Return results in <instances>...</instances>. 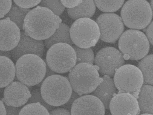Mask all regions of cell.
Returning <instances> with one entry per match:
<instances>
[{
	"instance_id": "6da1fadb",
	"label": "cell",
	"mask_w": 153,
	"mask_h": 115,
	"mask_svg": "<svg viewBox=\"0 0 153 115\" xmlns=\"http://www.w3.org/2000/svg\"><path fill=\"white\" fill-rule=\"evenodd\" d=\"M62 22V19L49 9L38 6L26 15L23 30L34 39L45 40L53 35Z\"/></svg>"
},
{
	"instance_id": "7a4b0ae2",
	"label": "cell",
	"mask_w": 153,
	"mask_h": 115,
	"mask_svg": "<svg viewBox=\"0 0 153 115\" xmlns=\"http://www.w3.org/2000/svg\"><path fill=\"white\" fill-rule=\"evenodd\" d=\"M15 68L17 79L27 87L40 83L45 76L46 63L36 55L22 56L16 62Z\"/></svg>"
},
{
	"instance_id": "3957f363",
	"label": "cell",
	"mask_w": 153,
	"mask_h": 115,
	"mask_svg": "<svg viewBox=\"0 0 153 115\" xmlns=\"http://www.w3.org/2000/svg\"><path fill=\"white\" fill-rule=\"evenodd\" d=\"M68 80L74 92L79 96L92 93L102 82L97 67L86 63L76 65L70 71Z\"/></svg>"
},
{
	"instance_id": "277c9868",
	"label": "cell",
	"mask_w": 153,
	"mask_h": 115,
	"mask_svg": "<svg viewBox=\"0 0 153 115\" xmlns=\"http://www.w3.org/2000/svg\"><path fill=\"white\" fill-rule=\"evenodd\" d=\"M44 101L53 107L62 106L70 99L73 89L66 77L54 74L45 78L40 88Z\"/></svg>"
},
{
	"instance_id": "5b68a950",
	"label": "cell",
	"mask_w": 153,
	"mask_h": 115,
	"mask_svg": "<svg viewBox=\"0 0 153 115\" xmlns=\"http://www.w3.org/2000/svg\"><path fill=\"white\" fill-rule=\"evenodd\" d=\"M124 24L135 30H143L152 22L153 10L145 0H129L124 4L121 11Z\"/></svg>"
},
{
	"instance_id": "8992f818",
	"label": "cell",
	"mask_w": 153,
	"mask_h": 115,
	"mask_svg": "<svg viewBox=\"0 0 153 115\" xmlns=\"http://www.w3.org/2000/svg\"><path fill=\"white\" fill-rule=\"evenodd\" d=\"M118 47L125 60L138 61L149 53L150 43L143 32L128 30L124 32L120 37Z\"/></svg>"
},
{
	"instance_id": "52a82bcc",
	"label": "cell",
	"mask_w": 153,
	"mask_h": 115,
	"mask_svg": "<svg viewBox=\"0 0 153 115\" xmlns=\"http://www.w3.org/2000/svg\"><path fill=\"white\" fill-rule=\"evenodd\" d=\"M46 63L50 68L58 73L69 72L76 64V54L70 45L58 43L53 45L47 53Z\"/></svg>"
},
{
	"instance_id": "ba28073f",
	"label": "cell",
	"mask_w": 153,
	"mask_h": 115,
	"mask_svg": "<svg viewBox=\"0 0 153 115\" xmlns=\"http://www.w3.org/2000/svg\"><path fill=\"white\" fill-rule=\"evenodd\" d=\"M70 33L73 44L81 48H91L95 46L100 36L97 24L89 18L75 21L70 28Z\"/></svg>"
},
{
	"instance_id": "9c48e42d",
	"label": "cell",
	"mask_w": 153,
	"mask_h": 115,
	"mask_svg": "<svg viewBox=\"0 0 153 115\" xmlns=\"http://www.w3.org/2000/svg\"><path fill=\"white\" fill-rule=\"evenodd\" d=\"M114 81L118 93H129L137 98L144 83L140 70L130 64L124 65L116 70Z\"/></svg>"
},
{
	"instance_id": "30bf717a",
	"label": "cell",
	"mask_w": 153,
	"mask_h": 115,
	"mask_svg": "<svg viewBox=\"0 0 153 115\" xmlns=\"http://www.w3.org/2000/svg\"><path fill=\"white\" fill-rule=\"evenodd\" d=\"M94 63L101 74L113 77L116 70L124 65L125 60L118 50L113 47H107L98 52Z\"/></svg>"
},
{
	"instance_id": "8fae6325",
	"label": "cell",
	"mask_w": 153,
	"mask_h": 115,
	"mask_svg": "<svg viewBox=\"0 0 153 115\" xmlns=\"http://www.w3.org/2000/svg\"><path fill=\"white\" fill-rule=\"evenodd\" d=\"M100 28V39L105 42L115 43L124 31L121 18L114 13H104L96 20Z\"/></svg>"
},
{
	"instance_id": "7c38bea8",
	"label": "cell",
	"mask_w": 153,
	"mask_h": 115,
	"mask_svg": "<svg viewBox=\"0 0 153 115\" xmlns=\"http://www.w3.org/2000/svg\"><path fill=\"white\" fill-rule=\"evenodd\" d=\"M109 108L112 115H138L140 112L137 98L127 93L114 95Z\"/></svg>"
},
{
	"instance_id": "4fadbf2b",
	"label": "cell",
	"mask_w": 153,
	"mask_h": 115,
	"mask_svg": "<svg viewBox=\"0 0 153 115\" xmlns=\"http://www.w3.org/2000/svg\"><path fill=\"white\" fill-rule=\"evenodd\" d=\"M71 115H105V108L100 99L92 95L81 96L74 101Z\"/></svg>"
},
{
	"instance_id": "5bb4252c",
	"label": "cell",
	"mask_w": 153,
	"mask_h": 115,
	"mask_svg": "<svg viewBox=\"0 0 153 115\" xmlns=\"http://www.w3.org/2000/svg\"><path fill=\"white\" fill-rule=\"evenodd\" d=\"M21 30L9 18L0 20V50H12L21 39Z\"/></svg>"
},
{
	"instance_id": "9a60e30c",
	"label": "cell",
	"mask_w": 153,
	"mask_h": 115,
	"mask_svg": "<svg viewBox=\"0 0 153 115\" xmlns=\"http://www.w3.org/2000/svg\"><path fill=\"white\" fill-rule=\"evenodd\" d=\"M4 95L3 100L5 105L15 108L25 105L31 96L28 87L18 81L13 82L6 87Z\"/></svg>"
},
{
	"instance_id": "2e32d148",
	"label": "cell",
	"mask_w": 153,
	"mask_h": 115,
	"mask_svg": "<svg viewBox=\"0 0 153 115\" xmlns=\"http://www.w3.org/2000/svg\"><path fill=\"white\" fill-rule=\"evenodd\" d=\"M21 34L19 42L11 52L14 60L17 61L22 56L29 54L36 55L41 57L45 50L43 42L32 39L26 35L25 32H21Z\"/></svg>"
},
{
	"instance_id": "e0dca14e",
	"label": "cell",
	"mask_w": 153,
	"mask_h": 115,
	"mask_svg": "<svg viewBox=\"0 0 153 115\" xmlns=\"http://www.w3.org/2000/svg\"><path fill=\"white\" fill-rule=\"evenodd\" d=\"M102 79V82L92 93L93 96L101 101L105 109H108L109 108L110 102L114 95L117 94V89L112 78L108 76H104Z\"/></svg>"
},
{
	"instance_id": "ac0fdd59",
	"label": "cell",
	"mask_w": 153,
	"mask_h": 115,
	"mask_svg": "<svg viewBox=\"0 0 153 115\" xmlns=\"http://www.w3.org/2000/svg\"><path fill=\"white\" fill-rule=\"evenodd\" d=\"M16 76L15 64L10 58L0 56V88L11 83Z\"/></svg>"
},
{
	"instance_id": "d6986e66",
	"label": "cell",
	"mask_w": 153,
	"mask_h": 115,
	"mask_svg": "<svg viewBox=\"0 0 153 115\" xmlns=\"http://www.w3.org/2000/svg\"><path fill=\"white\" fill-rule=\"evenodd\" d=\"M153 93L152 85H144L141 88L137 100L142 114H153Z\"/></svg>"
},
{
	"instance_id": "ffe728a7",
	"label": "cell",
	"mask_w": 153,
	"mask_h": 115,
	"mask_svg": "<svg viewBox=\"0 0 153 115\" xmlns=\"http://www.w3.org/2000/svg\"><path fill=\"white\" fill-rule=\"evenodd\" d=\"M96 11V6L94 1H82V3L76 7L67 9L69 16L74 20L81 18L92 17Z\"/></svg>"
},
{
	"instance_id": "44dd1931",
	"label": "cell",
	"mask_w": 153,
	"mask_h": 115,
	"mask_svg": "<svg viewBox=\"0 0 153 115\" xmlns=\"http://www.w3.org/2000/svg\"><path fill=\"white\" fill-rule=\"evenodd\" d=\"M70 27L64 23H61L59 28L57 29L53 35L45 40V44L47 48L58 43H65L71 45H73L70 33Z\"/></svg>"
},
{
	"instance_id": "7402d4cb",
	"label": "cell",
	"mask_w": 153,
	"mask_h": 115,
	"mask_svg": "<svg viewBox=\"0 0 153 115\" xmlns=\"http://www.w3.org/2000/svg\"><path fill=\"white\" fill-rule=\"evenodd\" d=\"M153 55H148L139 62L138 68L140 70L143 76L144 82L146 85H153Z\"/></svg>"
},
{
	"instance_id": "603a6c76",
	"label": "cell",
	"mask_w": 153,
	"mask_h": 115,
	"mask_svg": "<svg viewBox=\"0 0 153 115\" xmlns=\"http://www.w3.org/2000/svg\"><path fill=\"white\" fill-rule=\"evenodd\" d=\"M30 11V9L21 8L14 3L12 4L11 9L8 13L6 15V18H9L20 30H23L25 18Z\"/></svg>"
},
{
	"instance_id": "cb8c5ba5",
	"label": "cell",
	"mask_w": 153,
	"mask_h": 115,
	"mask_svg": "<svg viewBox=\"0 0 153 115\" xmlns=\"http://www.w3.org/2000/svg\"><path fill=\"white\" fill-rule=\"evenodd\" d=\"M19 115H50L46 108L39 102L27 104L21 109Z\"/></svg>"
},
{
	"instance_id": "d4e9b609",
	"label": "cell",
	"mask_w": 153,
	"mask_h": 115,
	"mask_svg": "<svg viewBox=\"0 0 153 115\" xmlns=\"http://www.w3.org/2000/svg\"><path fill=\"white\" fill-rule=\"evenodd\" d=\"M98 8L105 13H114L119 10L123 5L125 1H95Z\"/></svg>"
},
{
	"instance_id": "484cf974",
	"label": "cell",
	"mask_w": 153,
	"mask_h": 115,
	"mask_svg": "<svg viewBox=\"0 0 153 115\" xmlns=\"http://www.w3.org/2000/svg\"><path fill=\"white\" fill-rule=\"evenodd\" d=\"M76 54V64L86 63L92 64L94 62V54L91 48H81L76 46H73Z\"/></svg>"
},
{
	"instance_id": "4316f807",
	"label": "cell",
	"mask_w": 153,
	"mask_h": 115,
	"mask_svg": "<svg viewBox=\"0 0 153 115\" xmlns=\"http://www.w3.org/2000/svg\"><path fill=\"white\" fill-rule=\"evenodd\" d=\"M49 9L56 16H60L65 10L61 1H42L39 5Z\"/></svg>"
},
{
	"instance_id": "83f0119b",
	"label": "cell",
	"mask_w": 153,
	"mask_h": 115,
	"mask_svg": "<svg viewBox=\"0 0 153 115\" xmlns=\"http://www.w3.org/2000/svg\"><path fill=\"white\" fill-rule=\"evenodd\" d=\"M31 96L29 99L27 103H32L39 102L42 104V105L45 107L49 111H51L53 108V106L50 105L47 103L42 97V95L39 89H36L33 90L31 93Z\"/></svg>"
},
{
	"instance_id": "f1b7e54d",
	"label": "cell",
	"mask_w": 153,
	"mask_h": 115,
	"mask_svg": "<svg viewBox=\"0 0 153 115\" xmlns=\"http://www.w3.org/2000/svg\"><path fill=\"white\" fill-rule=\"evenodd\" d=\"M15 4L21 8L30 9L31 8L37 6L41 2L40 0H33V1H13Z\"/></svg>"
},
{
	"instance_id": "f546056e",
	"label": "cell",
	"mask_w": 153,
	"mask_h": 115,
	"mask_svg": "<svg viewBox=\"0 0 153 115\" xmlns=\"http://www.w3.org/2000/svg\"><path fill=\"white\" fill-rule=\"evenodd\" d=\"M12 1L5 0L0 1V19H2L8 13L11 9Z\"/></svg>"
},
{
	"instance_id": "4dcf8cb0",
	"label": "cell",
	"mask_w": 153,
	"mask_h": 115,
	"mask_svg": "<svg viewBox=\"0 0 153 115\" xmlns=\"http://www.w3.org/2000/svg\"><path fill=\"white\" fill-rule=\"evenodd\" d=\"M61 3L65 7L68 9H72L79 5L82 1H61Z\"/></svg>"
},
{
	"instance_id": "1f68e13d",
	"label": "cell",
	"mask_w": 153,
	"mask_h": 115,
	"mask_svg": "<svg viewBox=\"0 0 153 115\" xmlns=\"http://www.w3.org/2000/svg\"><path fill=\"white\" fill-rule=\"evenodd\" d=\"M50 115H71L69 110L65 108H59L52 110L50 111Z\"/></svg>"
},
{
	"instance_id": "d6a6232c",
	"label": "cell",
	"mask_w": 153,
	"mask_h": 115,
	"mask_svg": "<svg viewBox=\"0 0 153 115\" xmlns=\"http://www.w3.org/2000/svg\"><path fill=\"white\" fill-rule=\"evenodd\" d=\"M79 97L80 96L77 93L75 92H73L72 94L71 97L70 98V99L66 103L63 105V107L67 109H70L71 108L72 105L74 101Z\"/></svg>"
},
{
	"instance_id": "836d02e7",
	"label": "cell",
	"mask_w": 153,
	"mask_h": 115,
	"mask_svg": "<svg viewBox=\"0 0 153 115\" xmlns=\"http://www.w3.org/2000/svg\"><path fill=\"white\" fill-rule=\"evenodd\" d=\"M5 107L6 112H7L6 115H19L20 111L22 109L21 107L15 108V107L8 106L6 105H5Z\"/></svg>"
},
{
	"instance_id": "e575fe53",
	"label": "cell",
	"mask_w": 153,
	"mask_h": 115,
	"mask_svg": "<svg viewBox=\"0 0 153 115\" xmlns=\"http://www.w3.org/2000/svg\"><path fill=\"white\" fill-rule=\"evenodd\" d=\"M153 21L151 22L150 24L148 26L147 28L146 31V37L147 38L149 42L150 43L153 45Z\"/></svg>"
},
{
	"instance_id": "d590c367",
	"label": "cell",
	"mask_w": 153,
	"mask_h": 115,
	"mask_svg": "<svg viewBox=\"0 0 153 115\" xmlns=\"http://www.w3.org/2000/svg\"><path fill=\"white\" fill-rule=\"evenodd\" d=\"M6 109L5 105L4 104L2 101L0 100V115H6Z\"/></svg>"
},
{
	"instance_id": "8d00e7d4",
	"label": "cell",
	"mask_w": 153,
	"mask_h": 115,
	"mask_svg": "<svg viewBox=\"0 0 153 115\" xmlns=\"http://www.w3.org/2000/svg\"><path fill=\"white\" fill-rule=\"evenodd\" d=\"M56 74L49 67L48 65L46 64V72L45 76V78L48 77L49 76H52L53 75Z\"/></svg>"
},
{
	"instance_id": "74e56055",
	"label": "cell",
	"mask_w": 153,
	"mask_h": 115,
	"mask_svg": "<svg viewBox=\"0 0 153 115\" xmlns=\"http://www.w3.org/2000/svg\"><path fill=\"white\" fill-rule=\"evenodd\" d=\"M0 56H3L10 58L11 56V53L10 51L5 52L0 50Z\"/></svg>"
},
{
	"instance_id": "f35d334b",
	"label": "cell",
	"mask_w": 153,
	"mask_h": 115,
	"mask_svg": "<svg viewBox=\"0 0 153 115\" xmlns=\"http://www.w3.org/2000/svg\"><path fill=\"white\" fill-rule=\"evenodd\" d=\"M150 5L151 8H152V9L153 10V1H151V2Z\"/></svg>"
},
{
	"instance_id": "ab89813d",
	"label": "cell",
	"mask_w": 153,
	"mask_h": 115,
	"mask_svg": "<svg viewBox=\"0 0 153 115\" xmlns=\"http://www.w3.org/2000/svg\"><path fill=\"white\" fill-rule=\"evenodd\" d=\"M3 91H4L3 88H0V96H1V94L2 93Z\"/></svg>"
},
{
	"instance_id": "60d3db41",
	"label": "cell",
	"mask_w": 153,
	"mask_h": 115,
	"mask_svg": "<svg viewBox=\"0 0 153 115\" xmlns=\"http://www.w3.org/2000/svg\"><path fill=\"white\" fill-rule=\"evenodd\" d=\"M140 115H153V114H140Z\"/></svg>"
},
{
	"instance_id": "b9f144b4",
	"label": "cell",
	"mask_w": 153,
	"mask_h": 115,
	"mask_svg": "<svg viewBox=\"0 0 153 115\" xmlns=\"http://www.w3.org/2000/svg\"><path fill=\"white\" fill-rule=\"evenodd\" d=\"M108 115H112L111 114H108Z\"/></svg>"
}]
</instances>
